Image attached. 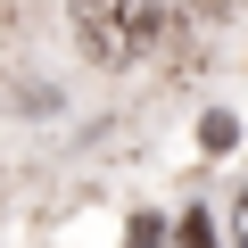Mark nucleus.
<instances>
[{"instance_id":"2","label":"nucleus","mask_w":248,"mask_h":248,"mask_svg":"<svg viewBox=\"0 0 248 248\" xmlns=\"http://www.w3.org/2000/svg\"><path fill=\"white\" fill-rule=\"evenodd\" d=\"M174 240H182V248H215V232H207V215H199V207L182 215V232H174Z\"/></svg>"},{"instance_id":"1","label":"nucleus","mask_w":248,"mask_h":248,"mask_svg":"<svg viewBox=\"0 0 248 248\" xmlns=\"http://www.w3.org/2000/svg\"><path fill=\"white\" fill-rule=\"evenodd\" d=\"M66 9H75V33L99 66H133L166 33V0H66Z\"/></svg>"},{"instance_id":"3","label":"nucleus","mask_w":248,"mask_h":248,"mask_svg":"<svg viewBox=\"0 0 248 248\" xmlns=\"http://www.w3.org/2000/svg\"><path fill=\"white\" fill-rule=\"evenodd\" d=\"M232 248H248V190H240V207H232Z\"/></svg>"}]
</instances>
